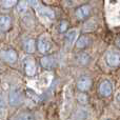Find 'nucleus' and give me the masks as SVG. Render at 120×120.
Segmentation results:
<instances>
[{
	"label": "nucleus",
	"mask_w": 120,
	"mask_h": 120,
	"mask_svg": "<svg viewBox=\"0 0 120 120\" xmlns=\"http://www.w3.org/2000/svg\"><path fill=\"white\" fill-rule=\"evenodd\" d=\"M24 101L23 92L19 87H13L8 93V103L11 106H19Z\"/></svg>",
	"instance_id": "f257e3e1"
},
{
	"label": "nucleus",
	"mask_w": 120,
	"mask_h": 120,
	"mask_svg": "<svg viewBox=\"0 0 120 120\" xmlns=\"http://www.w3.org/2000/svg\"><path fill=\"white\" fill-rule=\"evenodd\" d=\"M52 41H51V38L48 35L43 34V35H40L37 39V51L40 54L43 55H48V53L52 50Z\"/></svg>",
	"instance_id": "f03ea898"
},
{
	"label": "nucleus",
	"mask_w": 120,
	"mask_h": 120,
	"mask_svg": "<svg viewBox=\"0 0 120 120\" xmlns=\"http://www.w3.org/2000/svg\"><path fill=\"white\" fill-rule=\"evenodd\" d=\"M39 64L42 68L46 71H52L58 65V59L55 55L52 54H48L42 56L39 59Z\"/></svg>",
	"instance_id": "7ed1b4c3"
},
{
	"label": "nucleus",
	"mask_w": 120,
	"mask_h": 120,
	"mask_svg": "<svg viewBox=\"0 0 120 120\" xmlns=\"http://www.w3.org/2000/svg\"><path fill=\"white\" fill-rule=\"evenodd\" d=\"M75 18L78 21H85L92 15V8L89 4H82L75 10Z\"/></svg>",
	"instance_id": "20e7f679"
},
{
	"label": "nucleus",
	"mask_w": 120,
	"mask_h": 120,
	"mask_svg": "<svg viewBox=\"0 0 120 120\" xmlns=\"http://www.w3.org/2000/svg\"><path fill=\"white\" fill-rule=\"evenodd\" d=\"M1 58L3 60L4 63L10 64V65H14L18 61V53L14 50V49H5L2 51Z\"/></svg>",
	"instance_id": "39448f33"
},
{
	"label": "nucleus",
	"mask_w": 120,
	"mask_h": 120,
	"mask_svg": "<svg viewBox=\"0 0 120 120\" xmlns=\"http://www.w3.org/2000/svg\"><path fill=\"white\" fill-rule=\"evenodd\" d=\"M98 95L100 97L108 98L110 96H112L113 94V84L110 80H103L99 83L98 85Z\"/></svg>",
	"instance_id": "423d86ee"
},
{
	"label": "nucleus",
	"mask_w": 120,
	"mask_h": 120,
	"mask_svg": "<svg viewBox=\"0 0 120 120\" xmlns=\"http://www.w3.org/2000/svg\"><path fill=\"white\" fill-rule=\"evenodd\" d=\"M23 71L24 74L29 77H33L37 73V65H36L35 59L32 57H26L23 60Z\"/></svg>",
	"instance_id": "0eeeda50"
},
{
	"label": "nucleus",
	"mask_w": 120,
	"mask_h": 120,
	"mask_svg": "<svg viewBox=\"0 0 120 120\" xmlns=\"http://www.w3.org/2000/svg\"><path fill=\"white\" fill-rule=\"evenodd\" d=\"M93 85V80L89 76H81L77 79L76 87L80 93H86Z\"/></svg>",
	"instance_id": "6e6552de"
},
{
	"label": "nucleus",
	"mask_w": 120,
	"mask_h": 120,
	"mask_svg": "<svg viewBox=\"0 0 120 120\" xmlns=\"http://www.w3.org/2000/svg\"><path fill=\"white\" fill-rule=\"evenodd\" d=\"M105 61L111 68H118L120 65V53L117 51H110L105 55Z\"/></svg>",
	"instance_id": "1a4fd4ad"
},
{
	"label": "nucleus",
	"mask_w": 120,
	"mask_h": 120,
	"mask_svg": "<svg viewBox=\"0 0 120 120\" xmlns=\"http://www.w3.org/2000/svg\"><path fill=\"white\" fill-rule=\"evenodd\" d=\"M91 38L89 35L86 34H82L78 37L76 43H75V49L77 51H80V52H84V50H86L90 45H91Z\"/></svg>",
	"instance_id": "9d476101"
},
{
	"label": "nucleus",
	"mask_w": 120,
	"mask_h": 120,
	"mask_svg": "<svg viewBox=\"0 0 120 120\" xmlns=\"http://www.w3.org/2000/svg\"><path fill=\"white\" fill-rule=\"evenodd\" d=\"M22 49L27 54H34L37 51V40L33 39L31 37H27L25 39H23Z\"/></svg>",
	"instance_id": "9b49d317"
},
{
	"label": "nucleus",
	"mask_w": 120,
	"mask_h": 120,
	"mask_svg": "<svg viewBox=\"0 0 120 120\" xmlns=\"http://www.w3.org/2000/svg\"><path fill=\"white\" fill-rule=\"evenodd\" d=\"M13 26V19L10 15H1L0 17V30L1 33H8Z\"/></svg>",
	"instance_id": "f8f14e48"
},
{
	"label": "nucleus",
	"mask_w": 120,
	"mask_h": 120,
	"mask_svg": "<svg viewBox=\"0 0 120 120\" xmlns=\"http://www.w3.org/2000/svg\"><path fill=\"white\" fill-rule=\"evenodd\" d=\"M77 39H78V37H77V30L71 29L70 31L65 34V36H64V44L70 46V45H72V44L76 43Z\"/></svg>",
	"instance_id": "ddd939ff"
},
{
	"label": "nucleus",
	"mask_w": 120,
	"mask_h": 120,
	"mask_svg": "<svg viewBox=\"0 0 120 120\" xmlns=\"http://www.w3.org/2000/svg\"><path fill=\"white\" fill-rule=\"evenodd\" d=\"M76 62L80 66H86L91 62V56L86 52H79L76 55Z\"/></svg>",
	"instance_id": "4468645a"
},
{
	"label": "nucleus",
	"mask_w": 120,
	"mask_h": 120,
	"mask_svg": "<svg viewBox=\"0 0 120 120\" xmlns=\"http://www.w3.org/2000/svg\"><path fill=\"white\" fill-rule=\"evenodd\" d=\"M70 30H71V24H70V22H68V20H66V19H61L58 22L57 31H58L59 34H66Z\"/></svg>",
	"instance_id": "2eb2a0df"
},
{
	"label": "nucleus",
	"mask_w": 120,
	"mask_h": 120,
	"mask_svg": "<svg viewBox=\"0 0 120 120\" xmlns=\"http://www.w3.org/2000/svg\"><path fill=\"white\" fill-rule=\"evenodd\" d=\"M89 116V113L85 109H78L75 111L74 115H73V119L74 120H85Z\"/></svg>",
	"instance_id": "dca6fc26"
},
{
	"label": "nucleus",
	"mask_w": 120,
	"mask_h": 120,
	"mask_svg": "<svg viewBox=\"0 0 120 120\" xmlns=\"http://www.w3.org/2000/svg\"><path fill=\"white\" fill-rule=\"evenodd\" d=\"M19 0H1V5L5 10H10L13 8L14 6H17Z\"/></svg>",
	"instance_id": "f3484780"
},
{
	"label": "nucleus",
	"mask_w": 120,
	"mask_h": 120,
	"mask_svg": "<svg viewBox=\"0 0 120 120\" xmlns=\"http://www.w3.org/2000/svg\"><path fill=\"white\" fill-rule=\"evenodd\" d=\"M15 120H36L35 115L31 112H22L17 116Z\"/></svg>",
	"instance_id": "a211bd4d"
},
{
	"label": "nucleus",
	"mask_w": 120,
	"mask_h": 120,
	"mask_svg": "<svg viewBox=\"0 0 120 120\" xmlns=\"http://www.w3.org/2000/svg\"><path fill=\"white\" fill-rule=\"evenodd\" d=\"M16 8H17V12H18L19 14H24L27 10V1L26 0H19Z\"/></svg>",
	"instance_id": "6ab92c4d"
},
{
	"label": "nucleus",
	"mask_w": 120,
	"mask_h": 120,
	"mask_svg": "<svg viewBox=\"0 0 120 120\" xmlns=\"http://www.w3.org/2000/svg\"><path fill=\"white\" fill-rule=\"evenodd\" d=\"M77 101L82 105H85V104L89 103V97L85 93H79L77 95Z\"/></svg>",
	"instance_id": "aec40b11"
},
{
	"label": "nucleus",
	"mask_w": 120,
	"mask_h": 120,
	"mask_svg": "<svg viewBox=\"0 0 120 120\" xmlns=\"http://www.w3.org/2000/svg\"><path fill=\"white\" fill-rule=\"evenodd\" d=\"M116 45L118 46V48L120 49V37L118 38V39H117V41H116Z\"/></svg>",
	"instance_id": "412c9836"
}]
</instances>
